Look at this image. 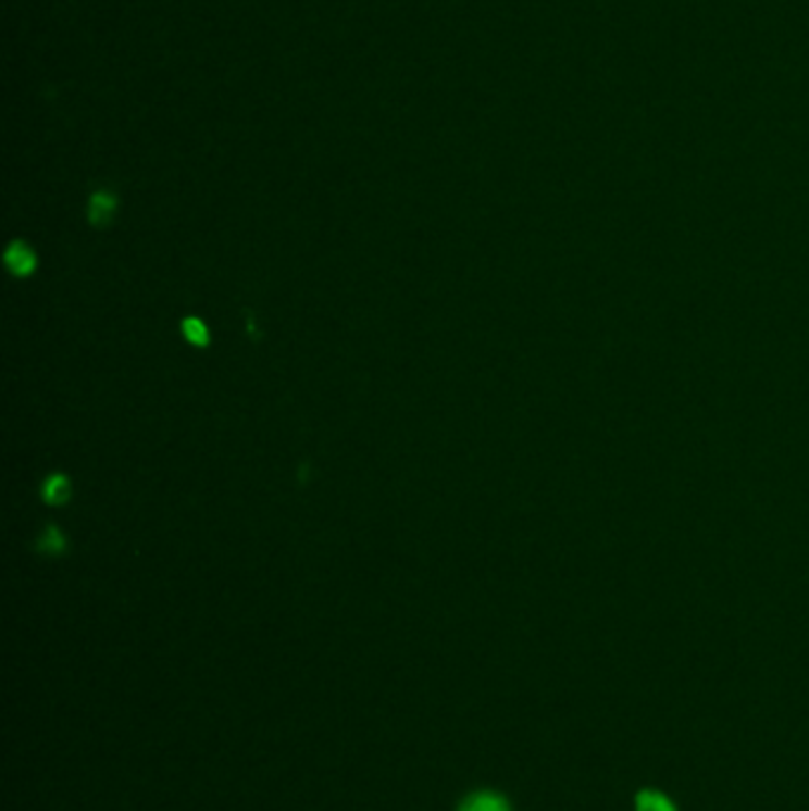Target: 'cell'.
Instances as JSON below:
<instances>
[{
	"label": "cell",
	"mask_w": 809,
	"mask_h": 811,
	"mask_svg": "<svg viewBox=\"0 0 809 811\" xmlns=\"http://www.w3.org/2000/svg\"><path fill=\"white\" fill-rule=\"evenodd\" d=\"M5 264L20 278L32 276V273L36 271V254H34L29 245L22 242V240H15L5 250Z\"/></svg>",
	"instance_id": "6da1fadb"
},
{
	"label": "cell",
	"mask_w": 809,
	"mask_h": 811,
	"mask_svg": "<svg viewBox=\"0 0 809 811\" xmlns=\"http://www.w3.org/2000/svg\"><path fill=\"white\" fill-rule=\"evenodd\" d=\"M41 494H43L46 503H50V506H64V503L70 501V496H72V484H70V479L64 477V475H50L46 479V484H43Z\"/></svg>",
	"instance_id": "3957f363"
},
{
	"label": "cell",
	"mask_w": 809,
	"mask_h": 811,
	"mask_svg": "<svg viewBox=\"0 0 809 811\" xmlns=\"http://www.w3.org/2000/svg\"><path fill=\"white\" fill-rule=\"evenodd\" d=\"M36 548L43 556H62L64 548H67V539H64V534L55 525H48L43 534L38 536Z\"/></svg>",
	"instance_id": "277c9868"
},
{
	"label": "cell",
	"mask_w": 809,
	"mask_h": 811,
	"mask_svg": "<svg viewBox=\"0 0 809 811\" xmlns=\"http://www.w3.org/2000/svg\"><path fill=\"white\" fill-rule=\"evenodd\" d=\"M636 811H674V807L660 793H642L636 800Z\"/></svg>",
	"instance_id": "52a82bcc"
},
{
	"label": "cell",
	"mask_w": 809,
	"mask_h": 811,
	"mask_svg": "<svg viewBox=\"0 0 809 811\" xmlns=\"http://www.w3.org/2000/svg\"><path fill=\"white\" fill-rule=\"evenodd\" d=\"M461 811H508V804L496 795H475L468 800Z\"/></svg>",
	"instance_id": "8992f818"
},
{
	"label": "cell",
	"mask_w": 809,
	"mask_h": 811,
	"mask_svg": "<svg viewBox=\"0 0 809 811\" xmlns=\"http://www.w3.org/2000/svg\"><path fill=\"white\" fill-rule=\"evenodd\" d=\"M114 212H116L114 195H110V192H96L94 195V200H90V209H88L90 224L98 226V228L108 226L112 216H114Z\"/></svg>",
	"instance_id": "7a4b0ae2"
},
{
	"label": "cell",
	"mask_w": 809,
	"mask_h": 811,
	"mask_svg": "<svg viewBox=\"0 0 809 811\" xmlns=\"http://www.w3.org/2000/svg\"><path fill=\"white\" fill-rule=\"evenodd\" d=\"M181 328H183V335H186L190 345H195V347H207L209 345V330L200 319H186V321H183Z\"/></svg>",
	"instance_id": "5b68a950"
}]
</instances>
